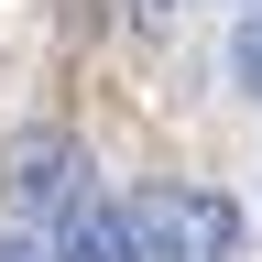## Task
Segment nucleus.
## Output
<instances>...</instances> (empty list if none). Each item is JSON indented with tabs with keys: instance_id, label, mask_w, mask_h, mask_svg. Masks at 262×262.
I'll return each mask as SVG.
<instances>
[{
	"instance_id": "obj_1",
	"label": "nucleus",
	"mask_w": 262,
	"mask_h": 262,
	"mask_svg": "<svg viewBox=\"0 0 262 262\" xmlns=\"http://www.w3.org/2000/svg\"><path fill=\"white\" fill-rule=\"evenodd\" d=\"M131 241H142V262H241V208L219 186H142Z\"/></svg>"
},
{
	"instance_id": "obj_2",
	"label": "nucleus",
	"mask_w": 262,
	"mask_h": 262,
	"mask_svg": "<svg viewBox=\"0 0 262 262\" xmlns=\"http://www.w3.org/2000/svg\"><path fill=\"white\" fill-rule=\"evenodd\" d=\"M0 186H11V208L33 219V208H77V142H66V131H33V142L11 153V175H0Z\"/></svg>"
},
{
	"instance_id": "obj_3",
	"label": "nucleus",
	"mask_w": 262,
	"mask_h": 262,
	"mask_svg": "<svg viewBox=\"0 0 262 262\" xmlns=\"http://www.w3.org/2000/svg\"><path fill=\"white\" fill-rule=\"evenodd\" d=\"M55 262H142L131 241V196H77L55 219Z\"/></svg>"
},
{
	"instance_id": "obj_4",
	"label": "nucleus",
	"mask_w": 262,
	"mask_h": 262,
	"mask_svg": "<svg viewBox=\"0 0 262 262\" xmlns=\"http://www.w3.org/2000/svg\"><path fill=\"white\" fill-rule=\"evenodd\" d=\"M229 77L262 98V11H241V33H229Z\"/></svg>"
},
{
	"instance_id": "obj_5",
	"label": "nucleus",
	"mask_w": 262,
	"mask_h": 262,
	"mask_svg": "<svg viewBox=\"0 0 262 262\" xmlns=\"http://www.w3.org/2000/svg\"><path fill=\"white\" fill-rule=\"evenodd\" d=\"M0 262H55V251L33 241V229H0Z\"/></svg>"
},
{
	"instance_id": "obj_6",
	"label": "nucleus",
	"mask_w": 262,
	"mask_h": 262,
	"mask_svg": "<svg viewBox=\"0 0 262 262\" xmlns=\"http://www.w3.org/2000/svg\"><path fill=\"white\" fill-rule=\"evenodd\" d=\"M142 11H164V0H142Z\"/></svg>"
},
{
	"instance_id": "obj_7",
	"label": "nucleus",
	"mask_w": 262,
	"mask_h": 262,
	"mask_svg": "<svg viewBox=\"0 0 262 262\" xmlns=\"http://www.w3.org/2000/svg\"><path fill=\"white\" fill-rule=\"evenodd\" d=\"M241 11H262V0H241Z\"/></svg>"
}]
</instances>
